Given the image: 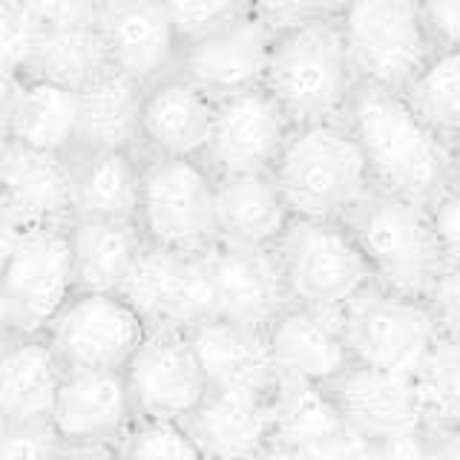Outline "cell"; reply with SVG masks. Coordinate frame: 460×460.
<instances>
[{"label":"cell","instance_id":"obj_18","mask_svg":"<svg viewBox=\"0 0 460 460\" xmlns=\"http://www.w3.org/2000/svg\"><path fill=\"white\" fill-rule=\"evenodd\" d=\"M184 429L208 460H256L273 440V385H216Z\"/></svg>","mask_w":460,"mask_h":460},{"label":"cell","instance_id":"obj_35","mask_svg":"<svg viewBox=\"0 0 460 460\" xmlns=\"http://www.w3.org/2000/svg\"><path fill=\"white\" fill-rule=\"evenodd\" d=\"M349 0H248V12L273 35L311 23L340 21Z\"/></svg>","mask_w":460,"mask_h":460},{"label":"cell","instance_id":"obj_33","mask_svg":"<svg viewBox=\"0 0 460 460\" xmlns=\"http://www.w3.org/2000/svg\"><path fill=\"white\" fill-rule=\"evenodd\" d=\"M411 380L423 435L460 429V342L440 337Z\"/></svg>","mask_w":460,"mask_h":460},{"label":"cell","instance_id":"obj_31","mask_svg":"<svg viewBox=\"0 0 460 460\" xmlns=\"http://www.w3.org/2000/svg\"><path fill=\"white\" fill-rule=\"evenodd\" d=\"M110 52L95 23L84 26H55L43 29L26 75L61 84L66 90L81 93L95 78L110 72Z\"/></svg>","mask_w":460,"mask_h":460},{"label":"cell","instance_id":"obj_32","mask_svg":"<svg viewBox=\"0 0 460 460\" xmlns=\"http://www.w3.org/2000/svg\"><path fill=\"white\" fill-rule=\"evenodd\" d=\"M402 98L431 133L460 147V47H438Z\"/></svg>","mask_w":460,"mask_h":460},{"label":"cell","instance_id":"obj_29","mask_svg":"<svg viewBox=\"0 0 460 460\" xmlns=\"http://www.w3.org/2000/svg\"><path fill=\"white\" fill-rule=\"evenodd\" d=\"M144 86L121 75L104 72L78 93V153L81 150H136Z\"/></svg>","mask_w":460,"mask_h":460},{"label":"cell","instance_id":"obj_30","mask_svg":"<svg viewBox=\"0 0 460 460\" xmlns=\"http://www.w3.org/2000/svg\"><path fill=\"white\" fill-rule=\"evenodd\" d=\"M345 429L328 388L277 374L273 383V443L308 452Z\"/></svg>","mask_w":460,"mask_h":460},{"label":"cell","instance_id":"obj_23","mask_svg":"<svg viewBox=\"0 0 460 460\" xmlns=\"http://www.w3.org/2000/svg\"><path fill=\"white\" fill-rule=\"evenodd\" d=\"M64 374L43 331L12 337L0 349V426H49Z\"/></svg>","mask_w":460,"mask_h":460},{"label":"cell","instance_id":"obj_26","mask_svg":"<svg viewBox=\"0 0 460 460\" xmlns=\"http://www.w3.org/2000/svg\"><path fill=\"white\" fill-rule=\"evenodd\" d=\"M294 213L270 172L219 179L216 184V225L219 242L242 248H277Z\"/></svg>","mask_w":460,"mask_h":460},{"label":"cell","instance_id":"obj_17","mask_svg":"<svg viewBox=\"0 0 460 460\" xmlns=\"http://www.w3.org/2000/svg\"><path fill=\"white\" fill-rule=\"evenodd\" d=\"M216 121V98L181 72L144 86L138 119L141 158H205Z\"/></svg>","mask_w":460,"mask_h":460},{"label":"cell","instance_id":"obj_46","mask_svg":"<svg viewBox=\"0 0 460 460\" xmlns=\"http://www.w3.org/2000/svg\"><path fill=\"white\" fill-rule=\"evenodd\" d=\"M429 457L426 460H460V429L440 431V435H426Z\"/></svg>","mask_w":460,"mask_h":460},{"label":"cell","instance_id":"obj_4","mask_svg":"<svg viewBox=\"0 0 460 460\" xmlns=\"http://www.w3.org/2000/svg\"><path fill=\"white\" fill-rule=\"evenodd\" d=\"M345 225L366 256L374 285L402 296L426 299L446 268L429 205L371 190Z\"/></svg>","mask_w":460,"mask_h":460},{"label":"cell","instance_id":"obj_50","mask_svg":"<svg viewBox=\"0 0 460 460\" xmlns=\"http://www.w3.org/2000/svg\"><path fill=\"white\" fill-rule=\"evenodd\" d=\"M455 155H457V181H460V147L455 150Z\"/></svg>","mask_w":460,"mask_h":460},{"label":"cell","instance_id":"obj_44","mask_svg":"<svg viewBox=\"0 0 460 460\" xmlns=\"http://www.w3.org/2000/svg\"><path fill=\"white\" fill-rule=\"evenodd\" d=\"M21 81H23V72H18L12 64H6L4 58H0V138L6 133V119L14 104V95L21 90Z\"/></svg>","mask_w":460,"mask_h":460},{"label":"cell","instance_id":"obj_6","mask_svg":"<svg viewBox=\"0 0 460 460\" xmlns=\"http://www.w3.org/2000/svg\"><path fill=\"white\" fill-rule=\"evenodd\" d=\"M359 84L402 93L438 43L423 0H349L340 18Z\"/></svg>","mask_w":460,"mask_h":460},{"label":"cell","instance_id":"obj_27","mask_svg":"<svg viewBox=\"0 0 460 460\" xmlns=\"http://www.w3.org/2000/svg\"><path fill=\"white\" fill-rule=\"evenodd\" d=\"M205 368L210 388L216 385H259L277 383L265 328H251L225 316H210L187 331Z\"/></svg>","mask_w":460,"mask_h":460},{"label":"cell","instance_id":"obj_25","mask_svg":"<svg viewBox=\"0 0 460 460\" xmlns=\"http://www.w3.org/2000/svg\"><path fill=\"white\" fill-rule=\"evenodd\" d=\"M144 158L136 150H81L72 155V219L138 222Z\"/></svg>","mask_w":460,"mask_h":460},{"label":"cell","instance_id":"obj_42","mask_svg":"<svg viewBox=\"0 0 460 460\" xmlns=\"http://www.w3.org/2000/svg\"><path fill=\"white\" fill-rule=\"evenodd\" d=\"M308 460H377V446L359 438L357 431L345 426L340 435L328 438L325 443L305 452Z\"/></svg>","mask_w":460,"mask_h":460},{"label":"cell","instance_id":"obj_22","mask_svg":"<svg viewBox=\"0 0 460 460\" xmlns=\"http://www.w3.org/2000/svg\"><path fill=\"white\" fill-rule=\"evenodd\" d=\"M208 265L216 288V316L251 328H268L291 305L273 248L219 242L208 253Z\"/></svg>","mask_w":460,"mask_h":460},{"label":"cell","instance_id":"obj_15","mask_svg":"<svg viewBox=\"0 0 460 460\" xmlns=\"http://www.w3.org/2000/svg\"><path fill=\"white\" fill-rule=\"evenodd\" d=\"M273 38L277 35L265 23L244 12L242 18L213 29L210 35L184 43L176 72L216 101L262 90Z\"/></svg>","mask_w":460,"mask_h":460},{"label":"cell","instance_id":"obj_8","mask_svg":"<svg viewBox=\"0 0 460 460\" xmlns=\"http://www.w3.org/2000/svg\"><path fill=\"white\" fill-rule=\"evenodd\" d=\"M342 334L357 366L414 377L440 340L426 299L371 285L340 311Z\"/></svg>","mask_w":460,"mask_h":460},{"label":"cell","instance_id":"obj_45","mask_svg":"<svg viewBox=\"0 0 460 460\" xmlns=\"http://www.w3.org/2000/svg\"><path fill=\"white\" fill-rule=\"evenodd\" d=\"M52 460H121V446H61Z\"/></svg>","mask_w":460,"mask_h":460},{"label":"cell","instance_id":"obj_39","mask_svg":"<svg viewBox=\"0 0 460 460\" xmlns=\"http://www.w3.org/2000/svg\"><path fill=\"white\" fill-rule=\"evenodd\" d=\"M55 449L49 426H0V460H52Z\"/></svg>","mask_w":460,"mask_h":460},{"label":"cell","instance_id":"obj_24","mask_svg":"<svg viewBox=\"0 0 460 460\" xmlns=\"http://www.w3.org/2000/svg\"><path fill=\"white\" fill-rule=\"evenodd\" d=\"M72 268L78 291L121 294L150 242L138 222L124 219H72Z\"/></svg>","mask_w":460,"mask_h":460},{"label":"cell","instance_id":"obj_21","mask_svg":"<svg viewBox=\"0 0 460 460\" xmlns=\"http://www.w3.org/2000/svg\"><path fill=\"white\" fill-rule=\"evenodd\" d=\"M0 210L23 227L72 222V155L0 141Z\"/></svg>","mask_w":460,"mask_h":460},{"label":"cell","instance_id":"obj_48","mask_svg":"<svg viewBox=\"0 0 460 460\" xmlns=\"http://www.w3.org/2000/svg\"><path fill=\"white\" fill-rule=\"evenodd\" d=\"M18 334H23V328L18 323V316H14L9 299L4 296V291H0V349H4V345L12 337H18Z\"/></svg>","mask_w":460,"mask_h":460},{"label":"cell","instance_id":"obj_40","mask_svg":"<svg viewBox=\"0 0 460 460\" xmlns=\"http://www.w3.org/2000/svg\"><path fill=\"white\" fill-rule=\"evenodd\" d=\"M426 305L440 328V337L460 342V268H443L426 294Z\"/></svg>","mask_w":460,"mask_h":460},{"label":"cell","instance_id":"obj_10","mask_svg":"<svg viewBox=\"0 0 460 460\" xmlns=\"http://www.w3.org/2000/svg\"><path fill=\"white\" fill-rule=\"evenodd\" d=\"M124 377L138 420L184 423L210 392L190 334L181 328H150Z\"/></svg>","mask_w":460,"mask_h":460},{"label":"cell","instance_id":"obj_49","mask_svg":"<svg viewBox=\"0 0 460 460\" xmlns=\"http://www.w3.org/2000/svg\"><path fill=\"white\" fill-rule=\"evenodd\" d=\"M256 460H308L305 452H299V449H291V446H282V443H268L265 446V452L259 455Z\"/></svg>","mask_w":460,"mask_h":460},{"label":"cell","instance_id":"obj_28","mask_svg":"<svg viewBox=\"0 0 460 460\" xmlns=\"http://www.w3.org/2000/svg\"><path fill=\"white\" fill-rule=\"evenodd\" d=\"M6 141L52 155L78 153V93L61 84L23 75L6 119ZM0 138V141H4Z\"/></svg>","mask_w":460,"mask_h":460},{"label":"cell","instance_id":"obj_37","mask_svg":"<svg viewBox=\"0 0 460 460\" xmlns=\"http://www.w3.org/2000/svg\"><path fill=\"white\" fill-rule=\"evenodd\" d=\"M43 26L29 14L18 0H0V58L18 72H29Z\"/></svg>","mask_w":460,"mask_h":460},{"label":"cell","instance_id":"obj_47","mask_svg":"<svg viewBox=\"0 0 460 460\" xmlns=\"http://www.w3.org/2000/svg\"><path fill=\"white\" fill-rule=\"evenodd\" d=\"M21 234H23V225H18L12 216H6L4 210H0V270H4V265L9 262L14 248H18Z\"/></svg>","mask_w":460,"mask_h":460},{"label":"cell","instance_id":"obj_7","mask_svg":"<svg viewBox=\"0 0 460 460\" xmlns=\"http://www.w3.org/2000/svg\"><path fill=\"white\" fill-rule=\"evenodd\" d=\"M216 184L201 158H144L138 225L150 248L205 256L219 244Z\"/></svg>","mask_w":460,"mask_h":460},{"label":"cell","instance_id":"obj_5","mask_svg":"<svg viewBox=\"0 0 460 460\" xmlns=\"http://www.w3.org/2000/svg\"><path fill=\"white\" fill-rule=\"evenodd\" d=\"M273 253L291 305L342 311L374 285V273L345 222L294 216Z\"/></svg>","mask_w":460,"mask_h":460},{"label":"cell","instance_id":"obj_19","mask_svg":"<svg viewBox=\"0 0 460 460\" xmlns=\"http://www.w3.org/2000/svg\"><path fill=\"white\" fill-rule=\"evenodd\" d=\"M342 423L374 446L423 435L414 380L366 366H351L328 385Z\"/></svg>","mask_w":460,"mask_h":460},{"label":"cell","instance_id":"obj_13","mask_svg":"<svg viewBox=\"0 0 460 460\" xmlns=\"http://www.w3.org/2000/svg\"><path fill=\"white\" fill-rule=\"evenodd\" d=\"M150 328L190 331L216 316V288L208 253L187 256L147 248L124 291Z\"/></svg>","mask_w":460,"mask_h":460},{"label":"cell","instance_id":"obj_43","mask_svg":"<svg viewBox=\"0 0 460 460\" xmlns=\"http://www.w3.org/2000/svg\"><path fill=\"white\" fill-rule=\"evenodd\" d=\"M423 12L438 47H460V0H423Z\"/></svg>","mask_w":460,"mask_h":460},{"label":"cell","instance_id":"obj_12","mask_svg":"<svg viewBox=\"0 0 460 460\" xmlns=\"http://www.w3.org/2000/svg\"><path fill=\"white\" fill-rule=\"evenodd\" d=\"M291 119L265 90H251L216 101V121L205 162L216 179L273 172L288 138Z\"/></svg>","mask_w":460,"mask_h":460},{"label":"cell","instance_id":"obj_2","mask_svg":"<svg viewBox=\"0 0 460 460\" xmlns=\"http://www.w3.org/2000/svg\"><path fill=\"white\" fill-rule=\"evenodd\" d=\"M270 176L296 219L345 222L374 190L366 155L345 121L294 127Z\"/></svg>","mask_w":460,"mask_h":460},{"label":"cell","instance_id":"obj_1","mask_svg":"<svg viewBox=\"0 0 460 460\" xmlns=\"http://www.w3.org/2000/svg\"><path fill=\"white\" fill-rule=\"evenodd\" d=\"M345 124L366 155L374 190L431 205L457 181V155L417 119L402 93L359 84Z\"/></svg>","mask_w":460,"mask_h":460},{"label":"cell","instance_id":"obj_3","mask_svg":"<svg viewBox=\"0 0 460 460\" xmlns=\"http://www.w3.org/2000/svg\"><path fill=\"white\" fill-rule=\"evenodd\" d=\"M265 90L294 127L345 121L359 78L340 21L299 26L273 38Z\"/></svg>","mask_w":460,"mask_h":460},{"label":"cell","instance_id":"obj_41","mask_svg":"<svg viewBox=\"0 0 460 460\" xmlns=\"http://www.w3.org/2000/svg\"><path fill=\"white\" fill-rule=\"evenodd\" d=\"M43 29L95 23V14L104 0H18Z\"/></svg>","mask_w":460,"mask_h":460},{"label":"cell","instance_id":"obj_34","mask_svg":"<svg viewBox=\"0 0 460 460\" xmlns=\"http://www.w3.org/2000/svg\"><path fill=\"white\" fill-rule=\"evenodd\" d=\"M121 460H208L184 423L136 420L121 443Z\"/></svg>","mask_w":460,"mask_h":460},{"label":"cell","instance_id":"obj_38","mask_svg":"<svg viewBox=\"0 0 460 460\" xmlns=\"http://www.w3.org/2000/svg\"><path fill=\"white\" fill-rule=\"evenodd\" d=\"M429 216L446 268H460V181L431 201Z\"/></svg>","mask_w":460,"mask_h":460},{"label":"cell","instance_id":"obj_36","mask_svg":"<svg viewBox=\"0 0 460 460\" xmlns=\"http://www.w3.org/2000/svg\"><path fill=\"white\" fill-rule=\"evenodd\" d=\"M181 43H190L201 35H210L230 21L248 12V0H164Z\"/></svg>","mask_w":460,"mask_h":460},{"label":"cell","instance_id":"obj_16","mask_svg":"<svg viewBox=\"0 0 460 460\" xmlns=\"http://www.w3.org/2000/svg\"><path fill=\"white\" fill-rule=\"evenodd\" d=\"M136 420L124 371H66L49 429L61 446H121Z\"/></svg>","mask_w":460,"mask_h":460},{"label":"cell","instance_id":"obj_20","mask_svg":"<svg viewBox=\"0 0 460 460\" xmlns=\"http://www.w3.org/2000/svg\"><path fill=\"white\" fill-rule=\"evenodd\" d=\"M268 349L277 374L328 388L354 366L342 334L340 311L288 305L268 328Z\"/></svg>","mask_w":460,"mask_h":460},{"label":"cell","instance_id":"obj_11","mask_svg":"<svg viewBox=\"0 0 460 460\" xmlns=\"http://www.w3.org/2000/svg\"><path fill=\"white\" fill-rule=\"evenodd\" d=\"M0 291L23 331H47L78 291L69 225L23 227L18 248L0 270Z\"/></svg>","mask_w":460,"mask_h":460},{"label":"cell","instance_id":"obj_14","mask_svg":"<svg viewBox=\"0 0 460 460\" xmlns=\"http://www.w3.org/2000/svg\"><path fill=\"white\" fill-rule=\"evenodd\" d=\"M112 69L150 86L179 69L181 35L164 0H104L95 14Z\"/></svg>","mask_w":460,"mask_h":460},{"label":"cell","instance_id":"obj_9","mask_svg":"<svg viewBox=\"0 0 460 460\" xmlns=\"http://www.w3.org/2000/svg\"><path fill=\"white\" fill-rule=\"evenodd\" d=\"M147 331L124 294L75 291L43 334L66 371H124Z\"/></svg>","mask_w":460,"mask_h":460}]
</instances>
